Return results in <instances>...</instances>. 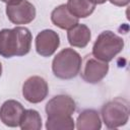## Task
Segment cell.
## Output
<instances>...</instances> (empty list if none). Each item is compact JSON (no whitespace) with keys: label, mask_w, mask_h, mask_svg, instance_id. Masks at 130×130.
<instances>
[{"label":"cell","mask_w":130,"mask_h":130,"mask_svg":"<svg viewBox=\"0 0 130 130\" xmlns=\"http://www.w3.org/2000/svg\"><path fill=\"white\" fill-rule=\"evenodd\" d=\"M76 110L74 100L68 94H57L46 104V129L71 130L75 128L72 115Z\"/></svg>","instance_id":"1"},{"label":"cell","mask_w":130,"mask_h":130,"mask_svg":"<svg viewBox=\"0 0 130 130\" xmlns=\"http://www.w3.org/2000/svg\"><path fill=\"white\" fill-rule=\"evenodd\" d=\"M32 36L25 26L3 28L0 30V56L12 58L21 57L29 53Z\"/></svg>","instance_id":"2"},{"label":"cell","mask_w":130,"mask_h":130,"mask_svg":"<svg viewBox=\"0 0 130 130\" xmlns=\"http://www.w3.org/2000/svg\"><path fill=\"white\" fill-rule=\"evenodd\" d=\"M82 59L78 52L72 48H64L52 61L53 74L60 79L68 80L76 77L81 68Z\"/></svg>","instance_id":"3"},{"label":"cell","mask_w":130,"mask_h":130,"mask_svg":"<svg viewBox=\"0 0 130 130\" xmlns=\"http://www.w3.org/2000/svg\"><path fill=\"white\" fill-rule=\"evenodd\" d=\"M123 48L124 40L121 37L112 30H104L94 41L91 54L95 58L109 63L122 52Z\"/></svg>","instance_id":"4"},{"label":"cell","mask_w":130,"mask_h":130,"mask_svg":"<svg viewBox=\"0 0 130 130\" xmlns=\"http://www.w3.org/2000/svg\"><path fill=\"white\" fill-rule=\"evenodd\" d=\"M129 114V102L124 98H115L107 102L101 110L102 120L108 129H116L126 125Z\"/></svg>","instance_id":"5"},{"label":"cell","mask_w":130,"mask_h":130,"mask_svg":"<svg viewBox=\"0 0 130 130\" xmlns=\"http://www.w3.org/2000/svg\"><path fill=\"white\" fill-rule=\"evenodd\" d=\"M80 70V76L85 82L95 84L101 82L108 74L109 63L95 58L90 53L84 57Z\"/></svg>","instance_id":"6"},{"label":"cell","mask_w":130,"mask_h":130,"mask_svg":"<svg viewBox=\"0 0 130 130\" xmlns=\"http://www.w3.org/2000/svg\"><path fill=\"white\" fill-rule=\"evenodd\" d=\"M49 93V85L45 78L34 75L28 77L22 84V95L31 104L43 102Z\"/></svg>","instance_id":"7"},{"label":"cell","mask_w":130,"mask_h":130,"mask_svg":"<svg viewBox=\"0 0 130 130\" xmlns=\"http://www.w3.org/2000/svg\"><path fill=\"white\" fill-rule=\"evenodd\" d=\"M5 12L10 22L17 25L30 23L37 14L34 4L26 0H22L13 5H6Z\"/></svg>","instance_id":"8"},{"label":"cell","mask_w":130,"mask_h":130,"mask_svg":"<svg viewBox=\"0 0 130 130\" xmlns=\"http://www.w3.org/2000/svg\"><path fill=\"white\" fill-rule=\"evenodd\" d=\"M60 46V37L53 29L41 30L35 40V47L37 53L42 57L52 56Z\"/></svg>","instance_id":"9"},{"label":"cell","mask_w":130,"mask_h":130,"mask_svg":"<svg viewBox=\"0 0 130 130\" xmlns=\"http://www.w3.org/2000/svg\"><path fill=\"white\" fill-rule=\"evenodd\" d=\"M24 110V107L18 101L7 100L0 107V121L5 126L18 127Z\"/></svg>","instance_id":"10"},{"label":"cell","mask_w":130,"mask_h":130,"mask_svg":"<svg viewBox=\"0 0 130 130\" xmlns=\"http://www.w3.org/2000/svg\"><path fill=\"white\" fill-rule=\"evenodd\" d=\"M51 21L54 25L61 29H70L77 23H79V18L74 16L66 4H60L55 7L51 12Z\"/></svg>","instance_id":"11"},{"label":"cell","mask_w":130,"mask_h":130,"mask_svg":"<svg viewBox=\"0 0 130 130\" xmlns=\"http://www.w3.org/2000/svg\"><path fill=\"white\" fill-rule=\"evenodd\" d=\"M91 39V31L86 24L77 23L67 31V40L74 48H85Z\"/></svg>","instance_id":"12"},{"label":"cell","mask_w":130,"mask_h":130,"mask_svg":"<svg viewBox=\"0 0 130 130\" xmlns=\"http://www.w3.org/2000/svg\"><path fill=\"white\" fill-rule=\"evenodd\" d=\"M75 127L78 130H100L102 128V120L99 112L93 109L83 110L76 119Z\"/></svg>","instance_id":"13"},{"label":"cell","mask_w":130,"mask_h":130,"mask_svg":"<svg viewBox=\"0 0 130 130\" xmlns=\"http://www.w3.org/2000/svg\"><path fill=\"white\" fill-rule=\"evenodd\" d=\"M66 6L77 18H86L92 14L96 5L90 0H68Z\"/></svg>","instance_id":"14"},{"label":"cell","mask_w":130,"mask_h":130,"mask_svg":"<svg viewBox=\"0 0 130 130\" xmlns=\"http://www.w3.org/2000/svg\"><path fill=\"white\" fill-rule=\"evenodd\" d=\"M42 126V117L38 111L34 109L24 110L19 122L21 130H40Z\"/></svg>","instance_id":"15"},{"label":"cell","mask_w":130,"mask_h":130,"mask_svg":"<svg viewBox=\"0 0 130 130\" xmlns=\"http://www.w3.org/2000/svg\"><path fill=\"white\" fill-rule=\"evenodd\" d=\"M113 5L118 6V7H124L127 6L130 2V0H109Z\"/></svg>","instance_id":"16"},{"label":"cell","mask_w":130,"mask_h":130,"mask_svg":"<svg viewBox=\"0 0 130 130\" xmlns=\"http://www.w3.org/2000/svg\"><path fill=\"white\" fill-rule=\"evenodd\" d=\"M2 2H4L6 5H13V4H16L22 0H1Z\"/></svg>","instance_id":"17"},{"label":"cell","mask_w":130,"mask_h":130,"mask_svg":"<svg viewBox=\"0 0 130 130\" xmlns=\"http://www.w3.org/2000/svg\"><path fill=\"white\" fill-rule=\"evenodd\" d=\"M90 1L96 5V4H104V3H106L108 0H90Z\"/></svg>","instance_id":"18"},{"label":"cell","mask_w":130,"mask_h":130,"mask_svg":"<svg viewBox=\"0 0 130 130\" xmlns=\"http://www.w3.org/2000/svg\"><path fill=\"white\" fill-rule=\"evenodd\" d=\"M1 74H2V64L0 62V77H1Z\"/></svg>","instance_id":"19"}]
</instances>
